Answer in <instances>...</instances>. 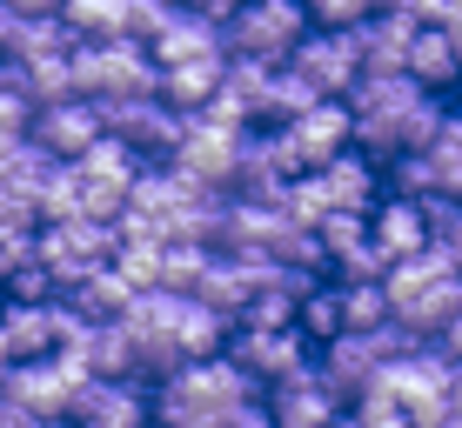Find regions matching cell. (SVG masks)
I'll use <instances>...</instances> for the list:
<instances>
[{"instance_id": "cell-13", "label": "cell", "mask_w": 462, "mask_h": 428, "mask_svg": "<svg viewBox=\"0 0 462 428\" xmlns=\"http://www.w3.org/2000/svg\"><path fill=\"white\" fill-rule=\"evenodd\" d=\"M262 408H268V422H275V428H328L342 415V402L315 382V369H301V375H289V382L262 388Z\"/></svg>"}, {"instance_id": "cell-5", "label": "cell", "mask_w": 462, "mask_h": 428, "mask_svg": "<svg viewBox=\"0 0 462 428\" xmlns=\"http://www.w3.org/2000/svg\"><path fill=\"white\" fill-rule=\"evenodd\" d=\"M449 375H456V361L442 355L436 341H422L416 355H395V361H382L375 369V395H389L395 408H429V402H449Z\"/></svg>"}, {"instance_id": "cell-31", "label": "cell", "mask_w": 462, "mask_h": 428, "mask_svg": "<svg viewBox=\"0 0 462 428\" xmlns=\"http://www.w3.org/2000/svg\"><path fill=\"white\" fill-rule=\"evenodd\" d=\"M315 101H322V94H315L309 81H295L289 68H275V87H268V121H275V128H282V121H295V114H309Z\"/></svg>"}, {"instance_id": "cell-18", "label": "cell", "mask_w": 462, "mask_h": 428, "mask_svg": "<svg viewBox=\"0 0 462 428\" xmlns=\"http://www.w3.org/2000/svg\"><path fill=\"white\" fill-rule=\"evenodd\" d=\"M0 335H7L14 361L54 355V301H41V308H14V301H0Z\"/></svg>"}, {"instance_id": "cell-3", "label": "cell", "mask_w": 462, "mask_h": 428, "mask_svg": "<svg viewBox=\"0 0 462 428\" xmlns=\"http://www.w3.org/2000/svg\"><path fill=\"white\" fill-rule=\"evenodd\" d=\"M221 355L235 361V369L248 375L254 388H275V382H289V375H301L315 361V348L295 335V328H228V348Z\"/></svg>"}, {"instance_id": "cell-46", "label": "cell", "mask_w": 462, "mask_h": 428, "mask_svg": "<svg viewBox=\"0 0 462 428\" xmlns=\"http://www.w3.org/2000/svg\"><path fill=\"white\" fill-rule=\"evenodd\" d=\"M268 428H275V422H268Z\"/></svg>"}, {"instance_id": "cell-33", "label": "cell", "mask_w": 462, "mask_h": 428, "mask_svg": "<svg viewBox=\"0 0 462 428\" xmlns=\"http://www.w3.org/2000/svg\"><path fill=\"white\" fill-rule=\"evenodd\" d=\"M348 422H356V428H409V415L389 402V395H375V388L348 402Z\"/></svg>"}, {"instance_id": "cell-35", "label": "cell", "mask_w": 462, "mask_h": 428, "mask_svg": "<svg viewBox=\"0 0 462 428\" xmlns=\"http://www.w3.org/2000/svg\"><path fill=\"white\" fill-rule=\"evenodd\" d=\"M188 14H195V21H208V27H221L228 21V14H242V0H181Z\"/></svg>"}, {"instance_id": "cell-10", "label": "cell", "mask_w": 462, "mask_h": 428, "mask_svg": "<svg viewBox=\"0 0 462 428\" xmlns=\"http://www.w3.org/2000/svg\"><path fill=\"white\" fill-rule=\"evenodd\" d=\"M309 174H315V187H322L328 214H369V208H375V195H382V168H375V161H362L356 148L328 154V161H322V168H309Z\"/></svg>"}, {"instance_id": "cell-29", "label": "cell", "mask_w": 462, "mask_h": 428, "mask_svg": "<svg viewBox=\"0 0 462 428\" xmlns=\"http://www.w3.org/2000/svg\"><path fill=\"white\" fill-rule=\"evenodd\" d=\"M442 121H449V101H442V94H422V101L395 121V148H402V154H422L429 141L442 134Z\"/></svg>"}, {"instance_id": "cell-19", "label": "cell", "mask_w": 462, "mask_h": 428, "mask_svg": "<svg viewBox=\"0 0 462 428\" xmlns=\"http://www.w3.org/2000/svg\"><path fill=\"white\" fill-rule=\"evenodd\" d=\"M68 168L81 174V181H94V187H121V195H127V181H134V174H141V154L127 148V141L101 134V141H88V148L74 154Z\"/></svg>"}, {"instance_id": "cell-14", "label": "cell", "mask_w": 462, "mask_h": 428, "mask_svg": "<svg viewBox=\"0 0 462 428\" xmlns=\"http://www.w3.org/2000/svg\"><path fill=\"white\" fill-rule=\"evenodd\" d=\"M289 128V141H295V154H301V168H322L328 154H342L348 148V107L342 101H315L309 114H295V121H282Z\"/></svg>"}, {"instance_id": "cell-24", "label": "cell", "mask_w": 462, "mask_h": 428, "mask_svg": "<svg viewBox=\"0 0 462 428\" xmlns=\"http://www.w3.org/2000/svg\"><path fill=\"white\" fill-rule=\"evenodd\" d=\"M81 361H88V375H101V382H134V341H127L115 322H94L88 328Z\"/></svg>"}, {"instance_id": "cell-28", "label": "cell", "mask_w": 462, "mask_h": 428, "mask_svg": "<svg viewBox=\"0 0 462 428\" xmlns=\"http://www.w3.org/2000/svg\"><path fill=\"white\" fill-rule=\"evenodd\" d=\"M295 335L309 341V348H322V341H336V335H342V301H336V281H322L315 295H301V301H295Z\"/></svg>"}, {"instance_id": "cell-21", "label": "cell", "mask_w": 462, "mask_h": 428, "mask_svg": "<svg viewBox=\"0 0 462 428\" xmlns=\"http://www.w3.org/2000/svg\"><path fill=\"white\" fill-rule=\"evenodd\" d=\"M188 301H195V308H208V314H221V322L235 328V314H242L248 288H242V275L228 268V255H221V248H208V268L195 275V288H188Z\"/></svg>"}, {"instance_id": "cell-26", "label": "cell", "mask_w": 462, "mask_h": 428, "mask_svg": "<svg viewBox=\"0 0 462 428\" xmlns=\"http://www.w3.org/2000/svg\"><path fill=\"white\" fill-rule=\"evenodd\" d=\"M268 87H275V68H262V60H221V94L248 121H268Z\"/></svg>"}, {"instance_id": "cell-8", "label": "cell", "mask_w": 462, "mask_h": 428, "mask_svg": "<svg viewBox=\"0 0 462 428\" xmlns=\"http://www.w3.org/2000/svg\"><path fill=\"white\" fill-rule=\"evenodd\" d=\"M235 141H242V134H221V128H208V121H195V114H188V128H181V141H174L168 168L181 174L188 187H221V195H228Z\"/></svg>"}, {"instance_id": "cell-17", "label": "cell", "mask_w": 462, "mask_h": 428, "mask_svg": "<svg viewBox=\"0 0 462 428\" xmlns=\"http://www.w3.org/2000/svg\"><path fill=\"white\" fill-rule=\"evenodd\" d=\"M402 74L422 94L456 87V47H449V34H442V27H416V41H409V54H402Z\"/></svg>"}, {"instance_id": "cell-45", "label": "cell", "mask_w": 462, "mask_h": 428, "mask_svg": "<svg viewBox=\"0 0 462 428\" xmlns=\"http://www.w3.org/2000/svg\"><path fill=\"white\" fill-rule=\"evenodd\" d=\"M0 68H7V60H0Z\"/></svg>"}, {"instance_id": "cell-44", "label": "cell", "mask_w": 462, "mask_h": 428, "mask_svg": "<svg viewBox=\"0 0 462 428\" xmlns=\"http://www.w3.org/2000/svg\"><path fill=\"white\" fill-rule=\"evenodd\" d=\"M47 428H74V422H47Z\"/></svg>"}, {"instance_id": "cell-30", "label": "cell", "mask_w": 462, "mask_h": 428, "mask_svg": "<svg viewBox=\"0 0 462 428\" xmlns=\"http://www.w3.org/2000/svg\"><path fill=\"white\" fill-rule=\"evenodd\" d=\"M201 268H208V248H195V241H162V275H154V288H162V295H188Z\"/></svg>"}, {"instance_id": "cell-7", "label": "cell", "mask_w": 462, "mask_h": 428, "mask_svg": "<svg viewBox=\"0 0 462 428\" xmlns=\"http://www.w3.org/2000/svg\"><path fill=\"white\" fill-rule=\"evenodd\" d=\"M282 68H289L295 81H309L315 94H322V101H342L348 81L362 74V68H356V54H348V41H342V34H328V27H309Z\"/></svg>"}, {"instance_id": "cell-25", "label": "cell", "mask_w": 462, "mask_h": 428, "mask_svg": "<svg viewBox=\"0 0 462 428\" xmlns=\"http://www.w3.org/2000/svg\"><path fill=\"white\" fill-rule=\"evenodd\" d=\"M228 348V322L208 308H195V301H181V322H174V355L181 361H208Z\"/></svg>"}, {"instance_id": "cell-42", "label": "cell", "mask_w": 462, "mask_h": 428, "mask_svg": "<svg viewBox=\"0 0 462 428\" xmlns=\"http://www.w3.org/2000/svg\"><path fill=\"white\" fill-rule=\"evenodd\" d=\"M449 47H456V81H462V41H449Z\"/></svg>"}, {"instance_id": "cell-6", "label": "cell", "mask_w": 462, "mask_h": 428, "mask_svg": "<svg viewBox=\"0 0 462 428\" xmlns=\"http://www.w3.org/2000/svg\"><path fill=\"white\" fill-rule=\"evenodd\" d=\"M309 369H315V382H322V388L348 408L356 395H369V388H375L382 348H375V335H348V328H342L336 341H322V348H315V361H309Z\"/></svg>"}, {"instance_id": "cell-12", "label": "cell", "mask_w": 462, "mask_h": 428, "mask_svg": "<svg viewBox=\"0 0 462 428\" xmlns=\"http://www.w3.org/2000/svg\"><path fill=\"white\" fill-rule=\"evenodd\" d=\"M27 141H34V148H47L54 161H74L88 141H101V114H94V101L34 107V114H27Z\"/></svg>"}, {"instance_id": "cell-34", "label": "cell", "mask_w": 462, "mask_h": 428, "mask_svg": "<svg viewBox=\"0 0 462 428\" xmlns=\"http://www.w3.org/2000/svg\"><path fill=\"white\" fill-rule=\"evenodd\" d=\"M328 275H336V281H382L389 268H382V255H375L369 241H362V248H348V255L328 261Z\"/></svg>"}, {"instance_id": "cell-37", "label": "cell", "mask_w": 462, "mask_h": 428, "mask_svg": "<svg viewBox=\"0 0 462 428\" xmlns=\"http://www.w3.org/2000/svg\"><path fill=\"white\" fill-rule=\"evenodd\" d=\"M0 7H7V14H21V21H41V14H54L60 0H0Z\"/></svg>"}, {"instance_id": "cell-40", "label": "cell", "mask_w": 462, "mask_h": 428, "mask_svg": "<svg viewBox=\"0 0 462 428\" xmlns=\"http://www.w3.org/2000/svg\"><path fill=\"white\" fill-rule=\"evenodd\" d=\"M389 7H402V0H369V14H389Z\"/></svg>"}, {"instance_id": "cell-39", "label": "cell", "mask_w": 462, "mask_h": 428, "mask_svg": "<svg viewBox=\"0 0 462 428\" xmlns=\"http://www.w3.org/2000/svg\"><path fill=\"white\" fill-rule=\"evenodd\" d=\"M449 408L462 415V361H456V375H449Z\"/></svg>"}, {"instance_id": "cell-11", "label": "cell", "mask_w": 462, "mask_h": 428, "mask_svg": "<svg viewBox=\"0 0 462 428\" xmlns=\"http://www.w3.org/2000/svg\"><path fill=\"white\" fill-rule=\"evenodd\" d=\"M369 248L382 255V268L422 255V248H429V221H422V208H416L409 195H375V208H369Z\"/></svg>"}, {"instance_id": "cell-43", "label": "cell", "mask_w": 462, "mask_h": 428, "mask_svg": "<svg viewBox=\"0 0 462 428\" xmlns=\"http://www.w3.org/2000/svg\"><path fill=\"white\" fill-rule=\"evenodd\" d=\"M7 361H14V355H7V335H0V369H7Z\"/></svg>"}, {"instance_id": "cell-1", "label": "cell", "mask_w": 462, "mask_h": 428, "mask_svg": "<svg viewBox=\"0 0 462 428\" xmlns=\"http://www.w3.org/2000/svg\"><path fill=\"white\" fill-rule=\"evenodd\" d=\"M68 74H74V101H148L154 94V60L141 41H74L68 47Z\"/></svg>"}, {"instance_id": "cell-2", "label": "cell", "mask_w": 462, "mask_h": 428, "mask_svg": "<svg viewBox=\"0 0 462 428\" xmlns=\"http://www.w3.org/2000/svg\"><path fill=\"white\" fill-rule=\"evenodd\" d=\"M221 34V60H262V68H282L295 54V41L309 34V14L295 0H242V14L215 27Z\"/></svg>"}, {"instance_id": "cell-15", "label": "cell", "mask_w": 462, "mask_h": 428, "mask_svg": "<svg viewBox=\"0 0 462 428\" xmlns=\"http://www.w3.org/2000/svg\"><path fill=\"white\" fill-rule=\"evenodd\" d=\"M221 87V54L208 60H181V68H154V101L174 107V114H195V107H208Z\"/></svg>"}, {"instance_id": "cell-23", "label": "cell", "mask_w": 462, "mask_h": 428, "mask_svg": "<svg viewBox=\"0 0 462 428\" xmlns=\"http://www.w3.org/2000/svg\"><path fill=\"white\" fill-rule=\"evenodd\" d=\"M54 21L74 41H115V34H127V0H60Z\"/></svg>"}, {"instance_id": "cell-36", "label": "cell", "mask_w": 462, "mask_h": 428, "mask_svg": "<svg viewBox=\"0 0 462 428\" xmlns=\"http://www.w3.org/2000/svg\"><path fill=\"white\" fill-rule=\"evenodd\" d=\"M0 428H47L27 402H14V395H0Z\"/></svg>"}, {"instance_id": "cell-41", "label": "cell", "mask_w": 462, "mask_h": 428, "mask_svg": "<svg viewBox=\"0 0 462 428\" xmlns=\"http://www.w3.org/2000/svg\"><path fill=\"white\" fill-rule=\"evenodd\" d=\"M328 428H356V422H348V408H342V415H336V422H328Z\"/></svg>"}, {"instance_id": "cell-22", "label": "cell", "mask_w": 462, "mask_h": 428, "mask_svg": "<svg viewBox=\"0 0 462 428\" xmlns=\"http://www.w3.org/2000/svg\"><path fill=\"white\" fill-rule=\"evenodd\" d=\"M60 301H68V308L81 314V322H121V308L134 301V288H127V281L115 275V268H94V275L81 281V288H68Z\"/></svg>"}, {"instance_id": "cell-20", "label": "cell", "mask_w": 462, "mask_h": 428, "mask_svg": "<svg viewBox=\"0 0 462 428\" xmlns=\"http://www.w3.org/2000/svg\"><path fill=\"white\" fill-rule=\"evenodd\" d=\"M282 201V195H275ZM275 201H242L228 195V228H221V248H275V234L289 228Z\"/></svg>"}, {"instance_id": "cell-38", "label": "cell", "mask_w": 462, "mask_h": 428, "mask_svg": "<svg viewBox=\"0 0 462 428\" xmlns=\"http://www.w3.org/2000/svg\"><path fill=\"white\" fill-rule=\"evenodd\" d=\"M436 348H442V355H449V361H462V308H456V322H449V328H442V335H436Z\"/></svg>"}, {"instance_id": "cell-27", "label": "cell", "mask_w": 462, "mask_h": 428, "mask_svg": "<svg viewBox=\"0 0 462 428\" xmlns=\"http://www.w3.org/2000/svg\"><path fill=\"white\" fill-rule=\"evenodd\" d=\"M336 301H342V328L348 335H375L389 322V295L382 281H336Z\"/></svg>"}, {"instance_id": "cell-32", "label": "cell", "mask_w": 462, "mask_h": 428, "mask_svg": "<svg viewBox=\"0 0 462 428\" xmlns=\"http://www.w3.org/2000/svg\"><path fill=\"white\" fill-rule=\"evenodd\" d=\"M301 14H309V27H328V34H342V27H356L362 14H369V0H295Z\"/></svg>"}, {"instance_id": "cell-9", "label": "cell", "mask_w": 462, "mask_h": 428, "mask_svg": "<svg viewBox=\"0 0 462 428\" xmlns=\"http://www.w3.org/2000/svg\"><path fill=\"white\" fill-rule=\"evenodd\" d=\"M60 422H74V428H148V395H141V382H101V375H88Z\"/></svg>"}, {"instance_id": "cell-16", "label": "cell", "mask_w": 462, "mask_h": 428, "mask_svg": "<svg viewBox=\"0 0 462 428\" xmlns=\"http://www.w3.org/2000/svg\"><path fill=\"white\" fill-rule=\"evenodd\" d=\"M208 54H221V34H215L208 21H195L188 7L148 41V60H154V68H181V60H208Z\"/></svg>"}, {"instance_id": "cell-4", "label": "cell", "mask_w": 462, "mask_h": 428, "mask_svg": "<svg viewBox=\"0 0 462 428\" xmlns=\"http://www.w3.org/2000/svg\"><path fill=\"white\" fill-rule=\"evenodd\" d=\"M94 114H101V134L127 141L141 161H168L174 141H181V128H188V114L162 107L154 94H148V101H94Z\"/></svg>"}]
</instances>
